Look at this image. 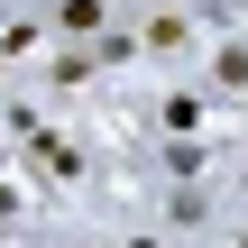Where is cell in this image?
<instances>
[{
	"label": "cell",
	"mask_w": 248,
	"mask_h": 248,
	"mask_svg": "<svg viewBox=\"0 0 248 248\" xmlns=\"http://www.w3.org/2000/svg\"><path fill=\"white\" fill-rule=\"evenodd\" d=\"M212 101H248V37H230L221 55H212V83H202Z\"/></svg>",
	"instance_id": "obj_1"
},
{
	"label": "cell",
	"mask_w": 248,
	"mask_h": 248,
	"mask_svg": "<svg viewBox=\"0 0 248 248\" xmlns=\"http://www.w3.org/2000/svg\"><path fill=\"white\" fill-rule=\"evenodd\" d=\"M110 18H120L110 0H55V28H64V37H101Z\"/></svg>",
	"instance_id": "obj_2"
},
{
	"label": "cell",
	"mask_w": 248,
	"mask_h": 248,
	"mask_svg": "<svg viewBox=\"0 0 248 248\" xmlns=\"http://www.w3.org/2000/svg\"><path fill=\"white\" fill-rule=\"evenodd\" d=\"M230 248H248V230H239V239H230Z\"/></svg>",
	"instance_id": "obj_3"
}]
</instances>
